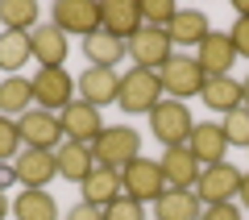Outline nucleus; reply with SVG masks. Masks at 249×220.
Returning <instances> with one entry per match:
<instances>
[{
  "instance_id": "obj_1",
  "label": "nucleus",
  "mask_w": 249,
  "mask_h": 220,
  "mask_svg": "<svg viewBox=\"0 0 249 220\" xmlns=\"http://www.w3.org/2000/svg\"><path fill=\"white\" fill-rule=\"evenodd\" d=\"M91 158L96 166L124 170L133 158H142V133L133 125H104V133L91 141Z\"/></svg>"
},
{
  "instance_id": "obj_2",
  "label": "nucleus",
  "mask_w": 249,
  "mask_h": 220,
  "mask_svg": "<svg viewBox=\"0 0 249 220\" xmlns=\"http://www.w3.org/2000/svg\"><path fill=\"white\" fill-rule=\"evenodd\" d=\"M162 83H158V71H145V67H133L121 75V92H116V104L124 108V112H145L150 116L154 108L162 104Z\"/></svg>"
},
{
  "instance_id": "obj_3",
  "label": "nucleus",
  "mask_w": 249,
  "mask_h": 220,
  "mask_svg": "<svg viewBox=\"0 0 249 220\" xmlns=\"http://www.w3.org/2000/svg\"><path fill=\"white\" fill-rule=\"evenodd\" d=\"M158 83H162V96L166 100H187V96H199L208 83L204 67L196 58H187V54H175L170 62L158 67Z\"/></svg>"
},
{
  "instance_id": "obj_4",
  "label": "nucleus",
  "mask_w": 249,
  "mask_h": 220,
  "mask_svg": "<svg viewBox=\"0 0 249 220\" xmlns=\"http://www.w3.org/2000/svg\"><path fill=\"white\" fill-rule=\"evenodd\" d=\"M121 187H124V195L129 200H137V203H154V200H162V191H166V175H162V162H154V158H133L129 166L121 170Z\"/></svg>"
},
{
  "instance_id": "obj_5",
  "label": "nucleus",
  "mask_w": 249,
  "mask_h": 220,
  "mask_svg": "<svg viewBox=\"0 0 249 220\" xmlns=\"http://www.w3.org/2000/svg\"><path fill=\"white\" fill-rule=\"evenodd\" d=\"M191 129H196V121H191V112H187L183 100H162L150 112V133L162 146H187Z\"/></svg>"
},
{
  "instance_id": "obj_6",
  "label": "nucleus",
  "mask_w": 249,
  "mask_h": 220,
  "mask_svg": "<svg viewBox=\"0 0 249 220\" xmlns=\"http://www.w3.org/2000/svg\"><path fill=\"white\" fill-rule=\"evenodd\" d=\"M17 133L29 150H58L62 141V121L58 112H46V108H29L25 116H17Z\"/></svg>"
},
{
  "instance_id": "obj_7",
  "label": "nucleus",
  "mask_w": 249,
  "mask_h": 220,
  "mask_svg": "<svg viewBox=\"0 0 249 220\" xmlns=\"http://www.w3.org/2000/svg\"><path fill=\"white\" fill-rule=\"evenodd\" d=\"M241 175L245 170H237L229 158L224 162H216V166H204V175H199V183H196V195H199V203H229V200H237V191H241Z\"/></svg>"
},
{
  "instance_id": "obj_8",
  "label": "nucleus",
  "mask_w": 249,
  "mask_h": 220,
  "mask_svg": "<svg viewBox=\"0 0 249 220\" xmlns=\"http://www.w3.org/2000/svg\"><path fill=\"white\" fill-rule=\"evenodd\" d=\"M75 79L67 75L62 67H50V71H37L34 75V104L46 108V112H62L67 104H75Z\"/></svg>"
},
{
  "instance_id": "obj_9",
  "label": "nucleus",
  "mask_w": 249,
  "mask_h": 220,
  "mask_svg": "<svg viewBox=\"0 0 249 220\" xmlns=\"http://www.w3.org/2000/svg\"><path fill=\"white\" fill-rule=\"evenodd\" d=\"M50 25H58L62 34L91 37L100 34V4L96 0H58L50 9Z\"/></svg>"
},
{
  "instance_id": "obj_10",
  "label": "nucleus",
  "mask_w": 249,
  "mask_h": 220,
  "mask_svg": "<svg viewBox=\"0 0 249 220\" xmlns=\"http://www.w3.org/2000/svg\"><path fill=\"white\" fill-rule=\"evenodd\" d=\"M124 46H129V58H133L137 67H145V71H158L162 62L175 58V42H170V34H166V29H154V25H142V34H133Z\"/></svg>"
},
{
  "instance_id": "obj_11",
  "label": "nucleus",
  "mask_w": 249,
  "mask_h": 220,
  "mask_svg": "<svg viewBox=\"0 0 249 220\" xmlns=\"http://www.w3.org/2000/svg\"><path fill=\"white\" fill-rule=\"evenodd\" d=\"M158 162H162V175H166V187H175V191H196L204 166L191 154V146H166Z\"/></svg>"
},
{
  "instance_id": "obj_12",
  "label": "nucleus",
  "mask_w": 249,
  "mask_h": 220,
  "mask_svg": "<svg viewBox=\"0 0 249 220\" xmlns=\"http://www.w3.org/2000/svg\"><path fill=\"white\" fill-rule=\"evenodd\" d=\"M145 17H142V0H104L100 4V29L121 42H129L133 34H142Z\"/></svg>"
},
{
  "instance_id": "obj_13",
  "label": "nucleus",
  "mask_w": 249,
  "mask_h": 220,
  "mask_svg": "<svg viewBox=\"0 0 249 220\" xmlns=\"http://www.w3.org/2000/svg\"><path fill=\"white\" fill-rule=\"evenodd\" d=\"M58 121H62V137H67V141H79V146H91V141L104 133V116H100V108L83 104V100L67 104L58 112Z\"/></svg>"
},
{
  "instance_id": "obj_14",
  "label": "nucleus",
  "mask_w": 249,
  "mask_h": 220,
  "mask_svg": "<svg viewBox=\"0 0 249 220\" xmlns=\"http://www.w3.org/2000/svg\"><path fill=\"white\" fill-rule=\"evenodd\" d=\"M13 170H17V183L21 187H42L50 183L54 175H58V158H54V150H21L17 158H13Z\"/></svg>"
},
{
  "instance_id": "obj_15",
  "label": "nucleus",
  "mask_w": 249,
  "mask_h": 220,
  "mask_svg": "<svg viewBox=\"0 0 249 220\" xmlns=\"http://www.w3.org/2000/svg\"><path fill=\"white\" fill-rule=\"evenodd\" d=\"M75 88H79V100L91 108H104V104H116V92H121V75L108 67H88L75 79Z\"/></svg>"
},
{
  "instance_id": "obj_16",
  "label": "nucleus",
  "mask_w": 249,
  "mask_h": 220,
  "mask_svg": "<svg viewBox=\"0 0 249 220\" xmlns=\"http://www.w3.org/2000/svg\"><path fill=\"white\" fill-rule=\"evenodd\" d=\"M196 62L204 67V75L212 79V75H229L232 67H237V50H232V37L220 34V29H212V34L204 37V42L196 46Z\"/></svg>"
},
{
  "instance_id": "obj_17",
  "label": "nucleus",
  "mask_w": 249,
  "mask_h": 220,
  "mask_svg": "<svg viewBox=\"0 0 249 220\" xmlns=\"http://www.w3.org/2000/svg\"><path fill=\"white\" fill-rule=\"evenodd\" d=\"M29 46H34V58H37V67L42 71H50V67H62L67 62V50H71V42H67V34H62L58 25H37V29H29Z\"/></svg>"
},
{
  "instance_id": "obj_18",
  "label": "nucleus",
  "mask_w": 249,
  "mask_h": 220,
  "mask_svg": "<svg viewBox=\"0 0 249 220\" xmlns=\"http://www.w3.org/2000/svg\"><path fill=\"white\" fill-rule=\"evenodd\" d=\"M187 146H191V154L199 158V166H216V162H224V154H229V137H224V129L216 121L196 125L191 137H187Z\"/></svg>"
},
{
  "instance_id": "obj_19",
  "label": "nucleus",
  "mask_w": 249,
  "mask_h": 220,
  "mask_svg": "<svg viewBox=\"0 0 249 220\" xmlns=\"http://www.w3.org/2000/svg\"><path fill=\"white\" fill-rule=\"evenodd\" d=\"M79 187H83V203H96V208H108L112 200H121V195H124L121 170H112V166H96Z\"/></svg>"
},
{
  "instance_id": "obj_20",
  "label": "nucleus",
  "mask_w": 249,
  "mask_h": 220,
  "mask_svg": "<svg viewBox=\"0 0 249 220\" xmlns=\"http://www.w3.org/2000/svg\"><path fill=\"white\" fill-rule=\"evenodd\" d=\"M54 158H58V179H67V183H83L96 170L91 146H79V141H62L58 150H54Z\"/></svg>"
},
{
  "instance_id": "obj_21",
  "label": "nucleus",
  "mask_w": 249,
  "mask_h": 220,
  "mask_svg": "<svg viewBox=\"0 0 249 220\" xmlns=\"http://www.w3.org/2000/svg\"><path fill=\"white\" fill-rule=\"evenodd\" d=\"M154 216L158 220H199L204 216V203H199L196 191H175V187H166L162 200H154Z\"/></svg>"
},
{
  "instance_id": "obj_22",
  "label": "nucleus",
  "mask_w": 249,
  "mask_h": 220,
  "mask_svg": "<svg viewBox=\"0 0 249 220\" xmlns=\"http://www.w3.org/2000/svg\"><path fill=\"white\" fill-rule=\"evenodd\" d=\"M166 34H170V42H175V46H199L208 34H212V25H208V13H199V9H178L175 21L166 25Z\"/></svg>"
},
{
  "instance_id": "obj_23",
  "label": "nucleus",
  "mask_w": 249,
  "mask_h": 220,
  "mask_svg": "<svg viewBox=\"0 0 249 220\" xmlns=\"http://www.w3.org/2000/svg\"><path fill=\"white\" fill-rule=\"evenodd\" d=\"M13 216L17 220H58V203H54V195L42 191V187H25V191H17V200H13Z\"/></svg>"
},
{
  "instance_id": "obj_24",
  "label": "nucleus",
  "mask_w": 249,
  "mask_h": 220,
  "mask_svg": "<svg viewBox=\"0 0 249 220\" xmlns=\"http://www.w3.org/2000/svg\"><path fill=\"white\" fill-rule=\"evenodd\" d=\"M199 100H204L208 108H216V112L229 116L232 108H241V79H232V75H212V79L204 83V92H199Z\"/></svg>"
},
{
  "instance_id": "obj_25",
  "label": "nucleus",
  "mask_w": 249,
  "mask_h": 220,
  "mask_svg": "<svg viewBox=\"0 0 249 220\" xmlns=\"http://www.w3.org/2000/svg\"><path fill=\"white\" fill-rule=\"evenodd\" d=\"M34 108V79H21V75H9L0 83V116H25Z\"/></svg>"
},
{
  "instance_id": "obj_26",
  "label": "nucleus",
  "mask_w": 249,
  "mask_h": 220,
  "mask_svg": "<svg viewBox=\"0 0 249 220\" xmlns=\"http://www.w3.org/2000/svg\"><path fill=\"white\" fill-rule=\"evenodd\" d=\"M83 54H88L91 67H108V71H112L116 62L129 54V46H124L121 37H112V34H104V29H100V34L83 37Z\"/></svg>"
},
{
  "instance_id": "obj_27",
  "label": "nucleus",
  "mask_w": 249,
  "mask_h": 220,
  "mask_svg": "<svg viewBox=\"0 0 249 220\" xmlns=\"http://www.w3.org/2000/svg\"><path fill=\"white\" fill-rule=\"evenodd\" d=\"M29 58H34L29 34H13V29H4V34H0V71L21 75V67H25Z\"/></svg>"
},
{
  "instance_id": "obj_28",
  "label": "nucleus",
  "mask_w": 249,
  "mask_h": 220,
  "mask_svg": "<svg viewBox=\"0 0 249 220\" xmlns=\"http://www.w3.org/2000/svg\"><path fill=\"white\" fill-rule=\"evenodd\" d=\"M0 25L13 29V34H29L37 29V4L34 0H0Z\"/></svg>"
},
{
  "instance_id": "obj_29",
  "label": "nucleus",
  "mask_w": 249,
  "mask_h": 220,
  "mask_svg": "<svg viewBox=\"0 0 249 220\" xmlns=\"http://www.w3.org/2000/svg\"><path fill=\"white\" fill-rule=\"evenodd\" d=\"M220 129H224V137H229V146H245L249 150V108H232L220 121Z\"/></svg>"
},
{
  "instance_id": "obj_30",
  "label": "nucleus",
  "mask_w": 249,
  "mask_h": 220,
  "mask_svg": "<svg viewBox=\"0 0 249 220\" xmlns=\"http://www.w3.org/2000/svg\"><path fill=\"white\" fill-rule=\"evenodd\" d=\"M21 133H17V121L13 116H0V162H13L21 154Z\"/></svg>"
},
{
  "instance_id": "obj_31",
  "label": "nucleus",
  "mask_w": 249,
  "mask_h": 220,
  "mask_svg": "<svg viewBox=\"0 0 249 220\" xmlns=\"http://www.w3.org/2000/svg\"><path fill=\"white\" fill-rule=\"evenodd\" d=\"M175 13H178V4H170V0H145L142 4L145 25H154V29H166L170 21H175Z\"/></svg>"
},
{
  "instance_id": "obj_32",
  "label": "nucleus",
  "mask_w": 249,
  "mask_h": 220,
  "mask_svg": "<svg viewBox=\"0 0 249 220\" xmlns=\"http://www.w3.org/2000/svg\"><path fill=\"white\" fill-rule=\"evenodd\" d=\"M104 220H145V203L121 195V200H112V203L104 208Z\"/></svg>"
},
{
  "instance_id": "obj_33",
  "label": "nucleus",
  "mask_w": 249,
  "mask_h": 220,
  "mask_svg": "<svg viewBox=\"0 0 249 220\" xmlns=\"http://www.w3.org/2000/svg\"><path fill=\"white\" fill-rule=\"evenodd\" d=\"M199 220H245V216H241V203L229 200V203H208Z\"/></svg>"
},
{
  "instance_id": "obj_34",
  "label": "nucleus",
  "mask_w": 249,
  "mask_h": 220,
  "mask_svg": "<svg viewBox=\"0 0 249 220\" xmlns=\"http://www.w3.org/2000/svg\"><path fill=\"white\" fill-rule=\"evenodd\" d=\"M229 37H232L237 58H249V17H237V25L229 29Z\"/></svg>"
},
{
  "instance_id": "obj_35",
  "label": "nucleus",
  "mask_w": 249,
  "mask_h": 220,
  "mask_svg": "<svg viewBox=\"0 0 249 220\" xmlns=\"http://www.w3.org/2000/svg\"><path fill=\"white\" fill-rule=\"evenodd\" d=\"M67 220H104V208H96V203H75L71 212H67Z\"/></svg>"
},
{
  "instance_id": "obj_36",
  "label": "nucleus",
  "mask_w": 249,
  "mask_h": 220,
  "mask_svg": "<svg viewBox=\"0 0 249 220\" xmlns=\"http://www.w3.org/2000/svg\"><path fill=\"white\" fill-rule=\"evenodd\" d=\"M237 203H241V208H249V170L241 175V191H237Z\"/></svg>"
},
{
  "instance_id": "obj_37",
  "label": "nucleus",
  "mask_w": 249,
  "mask_h": 220,
  "mask_svg": "<svg viewBox=\"0 0 249 220\" xmlns=\"http://www.w3.org/2000/svg\"><path fill=\"white\" fill-rule=\"evenodd\" d=\"M13 183H17V170H13V166H0V191L13 187Z\"/></svg>"
},
{
  "instance_id": "obj_38",
  "label": "nucleus",
  "mask_w": 249,
  "mask_h": 220,
  "mask_svg": "<svg viewBox=\"0 0 249 220\" xmlns=\"http://www.w3.org/2000/svg\"><path fill=\"white\" fill-rule=\"evenodd\" d=\"M241 108H249V79H241Z\"/></svg>"
},
{
  "instance_id": "obj_39",
  "label": "nucleus",
  "mask_w": 249,
  "mask_h": 220,
  "mask_svg": "<svg viewBox=\"0 0 249 220\" xmlns=\"http://www.w3.org/2000/svg\"><path fill=\"white\" fill-rule=\"evenodd\" d=\"M9 212H13V203H9V200H4V191H0V220L9 216Z\"/></svg>"
},
{
  "instance_id": "obj_40",
  "label": "nucleus",
  "mask_w": 249,
  "mask_h": 220,
  "mask_svg": "<svg viewBox=\"0 0 249 220\" xmlns=\"http://www.w3.org/2000/svg\"><path fill=\"white\" fill-rule=\"evenodd\" d=\"M232 9H237V17H249V0H237Z\"/></svg>"
}]
</instances>
